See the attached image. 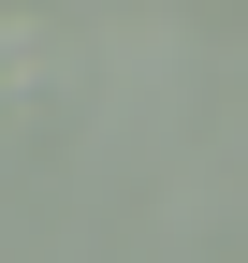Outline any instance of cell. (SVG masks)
Returning a JSON list of instances; mask_svg holds the SVG:
<instances>
[{"label":"cell","mask_w":248,"mask_h":263,"mask_svg":"<svg viewBox=\"0 0 248 263\" xmlns=\"http://www.w3.org/2000/svg\"><path fill=\"white\" fill-rule=\"evenodd\" d=\"M73 73H88V29L58 15V0H0V117L73 103Z\"/></svg>","instance_id":"6da1fadb"}]
</instances>
